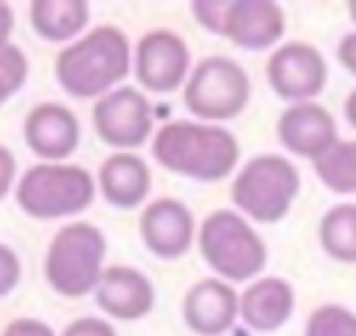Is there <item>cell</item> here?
<instances>
[{
    "label": "cell",
    "instance_id": "obj_1",
    "mask_svg": "<svg viewBox=\"0 0 356 336\" xmlns=\"http://www.w3.org/2000/svg\"><path fill=\"white\" fill-rule=\"evenodd\" d=\"M150 150L161 169L200 183H217L228 178L239 164L236 136L222 125L195 119H175L161 125L150 139Z\"/></svg>",
    "mask_w": 356,
    "mask_h": 336
},
{
    "label": "cell",
    "instance_id": "obj_2",
    "mask_svg": "<svg viewBox=\"0 0 356 336\" xmlns=\"http://www.w3.org/2000/svg\"><path fill=\"white\" fill-rule=\"evenodd\" d=\"M128 36L114 25H97L56 56V81L75 100H100L131 72Z\"/></svg>",
    "mask_w": 356,
    "mask_h": 336
},
{
    "label": "cell",
    "instance_id": "obj_3",
    "mask_svg": "<svg viewBox=\"0 0 356 336\" xmlns=\"http://www.w3.org/2000/svg\"><path fill=\"white\" fill-rule=\"evenodd\" d=\"M197 250L211 272L228 283L256 280L267 267L264 239L236 208H217L200 222Z\"/></svg>",
    "mask_w": 356,
    "mask_h": 336
},
{
    "label": "cell",
    "instance_id": "obj_4",
    "mask_svg": "<svg viewBox=\"0 0 356 336\" xmlns=\"http://www.w3.org/2000/svg\"><path fill=\"white\" fill-rule=\"evenodd\" d=\"M300 194V172L298 167L278 153L253 156L239 167L231 180V203L234 208L261 225L281 222L292 203Z\"/></svg>",
    "mask_w": 356,
    "mask_h": 336
},
{
    "label": "cell",
    "instance_id": "obj_5",
    "mask_svg": "<svg viewBox=\"0 0 356 336\" xmlns=\"http://www.w3.org/2000/svg\"><path fill=\"white\" fill-rule=\"evenodd\" d=\"M106 236L92 222H70L56 230L44 253V280L61 297L78 300L97 289L106 267Z\"/></svg>",
    "mask_w": 356,
    "mask_h": 336
},
{
    "label": "cell",
    "instance_id": "obj_6",
    "mask_svg": "<svg viewBox=\"0 0 356 336\" xmlns=\"http://www.w3.org/2000/svg\"><path fill=\"white\" fill-rule=\"evenodd\" d=\"M97 192L89 169L78 164H33L14 186L17 205L33 219H64L92 205Z\"/></svg>",
    "mask_w": 356,
    "mask_h": 336
},
{
    "label": "cell",
    "instance_id": "obj_7",
    "mask_svg": "<svg viewBox=\"0 0 356 336\" xmlns=\"http://www.w3.org/2000/svg\"><path fill=\"white\" fill-rule=\"evenodd\" d=\"M250 100V78L245 67L228 56H209L189 72L184 83V106L200 122L220 125L245 111Z\"/></svg>",
    "mask_w": 356,
    "mask_h": 336
},
{
    "label": "cell",
    "instance_id": "obj_8",
    "mask_svg": "<svg viewBox=\"0 0 356 336\" xmlns=\"http://www.w3.org/2000/svg\"><path fill=\"white\" fill-rule=\"evenodd\" d=\"M92 125L103 144L131 153L153 136L150 100L134 86H117L92 106Z\"/></svg>",
    "mask_w": 356,
    "mask_h": 336
},
{
    "label": "cell",
    "instance_id": "obj_9",
    "mask_svg": "<svg viewBox=\"0 0 356 336\" xmlns=\"http://www.w3.org/2000/svg\"><path fill=\"white\" fill-rule=\"evenodd\" d=\"M267 83L289 106L312 103L328 83V64L309 42H286L267 58Z\"/></svg>",
    "mask_w": 356,
    "mask_h": 336
},
{
    "label": "cell",
    "instance_id": "obj_10",
    "mask_svg": "<svg viewBox=\"0 0 356 336\" xmlns=\"http://www.w3.org/2000/svg\"><path fill=\"white\" fill-rule=\"evenodd\" d=\"M134 75L139 86L153 94L175 92L189 78L186 42L170 28L147 31L134 47Z\"/></svg>",
    "mask_w": 356,
    "mask_h": 336
},
{
    "label": "cell",
    "instance_id": "obj_11",
    "mask_svg": "<svg viewBox=\"0 0 356 336\" xmlns=\"http://www.w3.org/2000/svg\"><path fill=\"white\" fill-rule=\"evenodd\" d=\"M139 233L145 247L164 261L186 255L192 242L197 239L192 211L175 197H159L147 203L139 217Z\"/></svg>",
    "mask_w": 356,
    "mask_h": 336
},
{
    "label": "cell",
    "instance_id": "obj_12",
    "mask_svg": "<svg viewBox=\"0 0 356 336\" xmlns=\"http://www.w3.org/2000/svg\"><path fill=\"white\" fill-rule=\"evenodd\" d=\"M22 136L31 153H36L47 164H58L75 153L81 142V125L67 106L47 100L28 111L22 122Z\"/></svg>",
    "mask_w": 356,
    "mask_h": 336
},
{
    "label": "cell",
    "instance_id": "obj_13",
    "mask_svg": "<svg viewBox=\"0 0 356 336\" xmlns=\"http://www.w3.org/2000/svg\"><path fill=\"white\" fill-rule=\"evenodd\" d=\"M181 314L192 333L222 336L239 319V294L222 278H200L184 294Z\"/></svg>",
    "mask_w": 356,
    "mask_h": 336
},
{
    "label": "cell",
    "instance_id": "obj_14",
    "mask_svg": "<svg viewBox=\"0 0 356 336\" xmlns=\"http://www.w3.org/2000/svg\"><path fill=\"white\" fill-rule=\"evenodd\" d=\"M286 28L284 8L273 0H228L222 36L239 50H273Z\"/></svg>",
    "mask_w": 356,
    "mask_h": 336
},
{
    "label": "cell",
    "instance_id": "obj_15",
    "mask_svg": "<svg viewBox=\"0 0 356 336\" xmlns=\"http://www.w3.org/2000/svg\"><path fill=\"white\" fill-rule=\"evenodd\" d=\"M95 300L106 317L120 322H136L156 308V289L145 272L125 264H114L106 267L95 289Z\"/></svg>",
    "mask_w": 356,
    "mask_h": 336
},
{
    "label": "cell",
    "instance_id": "obj_16",
    "mask_svg": "<svg viewBox=\"0 0 356 336\" xmlns=\"http://www.w3.org/2000/svg\"><path fill=\"white\" fill-rule=\"evenodd\" d=\"M275 133H278V142L289 153L309 158V161H317L331 144L339 142L337 122H334L331 111L314 100L284 108V114L278 117Z\"/></svg>",
    "mask_w": 356,
    "mask_h": 336
},
{
    "label": "cell",
    "instance_id": "obj_17",
    "mask_svg": "<svg viewBox=\"0 0 356 336\" xmlns=\"http://www.w3.org/2000/svg\"><path fill=\"white\" fill-rule=\"evenodd\" d=\"M295 314V289L278 275H261L239 294V319L256 333H273Z\"/></svg>",
    "mask_w": 356,
    "mask_h": 336
},
{
    "label": "cell",
    "instance_id": "obj_18",
    "mask_svg": "<svg viewBox=\"0 0 356 336\" xmlns=\"http://www.w3.org/2000/svg\"><path fill=\"white\" fill-rule=\"evenodd\" d=\"M97 189L111 208H139L150 192V167L134 153H114L100 164Z\"/></svg>",
    "mask_w": 356,
    "mask_h": 336
},
{
    "label": "cell",
    "instance_id": "obj_19",
    "mask_svg": "<svg viewBox=\"0 0 356 336\" xmlns=\"http://www.w3.org/2000/svg\"><path fill=\"white\" fill-rule=\"evenodd\" d=\"M31 25L36 36L44 42H67L81 39L89 25V3L86 0H33L28 6Z\"/></svg>",
    "mask_w": 356,
    "mask_h": 336
},
{
    "label": "cell",
    "instance_id": "obj_20",
    "mask_svg": "<svg viewBox=\"0 0 356 336\" xmlns=\"http://www.w3.org/2000/svg\"><path fill=\"white\" fill-rule=\"evenodd\" d=\"M320 247L342 264H356V203L331 205L320 219Z\"/></svg>",
    "mask_w": 356,
    "mask_h": 336
},
{
    "label": "cell",
    "instance_id": "obj_21",
    "mask_svg": "<svg viewBox=\"0 0 356 336\" xmlns=\"http://www.w3.org/2000/svg\"><path fill=\"white\" fill-rule=\"evenodd\" d=\"M312 164L328 192L356 194V139H339Z\"/></svg>",
    "mask_w": 356,
    "mask_h": 336
},
{
    "label": "cell",
    "instance_id": "obj_22",
    "mask_svg": "<svg viewBox=\"0 0 356 336\" xmlns=\"http://www.w3.org/2000/svg\"><path fill=\"white\" fill-rule=\"evenodd\" d=\"M303 336H356V314L339 303H323L309 314Z\"/></svg>",
    "mask_w": 356,
    "mask_h": 336
},
{
    "label": "cell",
    "instance_id": "obj_23",
    "mask_svg": "<svg viewBox=\"0 0 356 336\" xmlns=\"http://www.w3.org/2000/svg\"><path fill=\"white\" fill-rule=\"evenodd\" d=\"M28 81V58L17 44L0 50V106L11 100Z\"/></svg>",
    "mask_w": 356,
    "mask_h": 336
},
{
    "label": "cell",
    "instance_id": "obj_24",
    "mask_svg": "<svg viewBox=\"0 0 356 336\" xmlns=\"http://www.w3.org/2000/svg\"><path fill=\"white\" fill-rule=\"evenodd\" d=\"M192 17L214 36H222V25H225V14H228V0H195L192 6Z\"/></svg>",
    "mask_w": 356,
    "mask_h": 336
},
{
    "label": "cell",
    "instance_id": "obj_25",
    "mask_svg": "<svg viewBox=\"0 0 356 336\" xmlns=\"http://www.w3.org/2000/svg\"><path fill=\"white\" fill-rule=\"evenodd\" d=\"M19 278H22L19 255L8 244H0V300L8 297L19 286Z\"/></svg>",
    "mask_w": 356,
    "mask_h": 336
},
{
    "label": "cell",
    "instance_id": "obj_26",
    "mask_svg": "<svg viewBox=\"0 0 356 336\" xmlns=\"http://www.w3.org/2000/svg\"><path fill=\"white\" fill-rule=\"evenodd\" d=\"M61 336H117V330L111 328L108 319H97V317H78L72 319Z\"/></svg>",
    "mask_w": 356,
    "mask_h": 336
},
{
    "label": "cell",
    "instance_id": "obj_27",
    "mask_svg": "<svg viewBox=\"0 0 356 336\" xmlns=\"http://www.w3.org/2000/svg\"><path fill=\"white\" fill-rule=\"evenodd\" d=\"M0 336H56V330L42 322V319H33V317H19V319H11Z\"/></svg>",
    "mask_w": 356,
    "mask_h": 336
},
{
    "label": "cell",
    "instance_id": "obj_28",
    "mask_svg": "<svg viewBox=\"0 0 356 336\" xmlns=\"http://www.w3.org/2000/svg\"><path fill=\"white\" fill-rule=\"evenodd\" d=\"M14 178H17V158H14V153L8 147L0 144V200L14 186Z\"/></svg>",
    "mask_w": 356,
    "mask_h": 336
},
{
    "label": "cell",
    "instance_id": "obj_29",
    "mask_svg": "<svg viewBox=\"0 0 356 336\" xmlns=\"http://www.w3.org/2000/svg\"><path fill=\"white\" fill-rule=\"evenodd\" d=\"M337 58H339V64H342L350 75H356V31H350V33H345V36L339 39V44H337Z\"/></svg>",
    "mask_w": 356,
    "mask_h": 336
},
{
    "label": "cell",
    "instance_id": "obj_30",
    "mask_svg": "<svg viewBox=\"0 0 356 336\" xmlns=\"http://www.w3.org/2000/svg\"><path fill=\"white\" fill-rule=\"evenodd\" d=\"M11 31H14V8L8 3H0V50L8 47L11 42Z\"/></svg>",
    "mask_w": 356,
    "mask_h": 336
},
{
    "label": "cell",
    "instance_id": "obj_31",
    "mask_svg": "<svg viewBox=\"0 0 356 336\" xmlns=\"http://www.w3.org/2000/svg\"><path fill=\"white\" fill-rule=\"evenodd\" d=\"M345 119H348V125L356 131V89L345 97Z\"/></svg>",
    "mask_w": 356,
    "mask_h": 336
},
{
    "label": "cell",
    "instance_id": "obj_32",
    "mask_svg": "<svg viewBox=\"0 0 356 336\" xmlns=\"http://www.w3.org/2000/svg\"><path fill=\"white\" fill-rule=\"evenodd\" d=\"M348 17H350V22L356 25V0H348Z\"/></svg>",
    "mask_w": 356,
    "mask_h": 336
}]
</instances>
